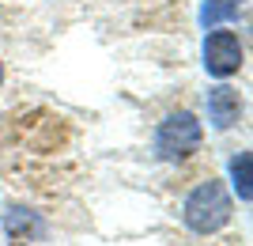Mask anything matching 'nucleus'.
Instances as JSON below:
<instances>
[{"label": "nucleus", "mask_w": 253, "mask_h": 246, "mask_svg": "<svg viewBox=\"0 0 253 246\" xmlns=\"http://www.w3.org/2000/svg\"><path fill=\"white\" fill-rule=\"evenodd\" d=\"M201 121L193 118L189 110H178V114H170L155 133V151L163 159H185L193 151L201 148Z\"/></svg>", "instance_id": "f03ea898"}, {"label": "nucleus", "mask_w": 253, "mask_h": 246, "mask_svg": "<svg viewBox=\"0 0 253 246\" xmlns=\"http://www.w3.org/2000/svg\"><path fill=\"white\" fill-rule=\"evenodd\" d=\"M234 4H238V0H234Z\"/></svg>", "instance_id": "6e6552de"}, {"label": "nucleus", "mask_w": 253, "mask_h": 246, "mask_svg": "<svg viewBox=\"0 0 253 246\" xmlns=\"http://www.w3.org/2000/svg\"><path fill=\"white\" fill-rule=\"evenodd\" d=\"M208 118H211V125L219 129V133L231 129V125H238V118H242V98H238L234 87L219 84V87L208 91Z\"/></svg>", "instance_id": "20e7f679"}, {"label": "nucleus", "mask_w": 253, "mask_h": 246, "mask_svg": "<svg viewBox=\"0 0 253 246\" xmlns=\"http://www.w3.org/2000/svg\"><path fill=\"white\" fill-rule=\"evenodd\" d=\"M231 182H234L238 201L250 204V197H253V186H250V151H238V155L231 159Z\"/></svg>", "instance_id": "423d86ee"}, {"label": "nucleus", "mask_w": 253, "mask_h": 246, "mask_svg": "<svg viewBox=\"0 0 253 246\" xmlns=\"http://www.w3.org/2000/svg\"><path fill=\"white\" fill-rule=\"evenodd\" d=\"M204 68L215 80H227V76L238 72L242 68V42H238V34L211 31L208 42H204Z\"/></svg>", "instance_id": "7ed1b4c3"}, {"label": "nucleus", "mask_w": 253, "mask_h": 246, "mask_svg": "<svg viewBox=\"0 0 253 246\" xmlns=\"http://www.w3.org/2000/svg\"><path fill=\"white\" fill-rule=\"evenodd\" d=\"M181 216H185L189 231H197V235L219 231V227L231 220V197H227L223 182H215V178L201 182L197 190L189 193V201H185V212H181Z\"/></svg>", "instance_id": "f257e3e1"}, {"label": "nucleus", "mask_w": 253, "mask_h": 246, "mask_svg": "<svg viewBox=\"0 0 253 246\" xmlns=\"http://www.w3.org/2000/svg\"><path fill=\"white\" fill-rule=\"evenodd\" d=\"M231 19H238V4L234 0H204V8H201L204 31H215L219 23H231Z\"/></svg>", "instance_id": "39448f33"}, {"label": "nucleus", "mask_w": 253, "mask_h": 246, "mask_svg": "<svg viewBox=\"0 0 253 246\" xmlns=\"http://www.w3.org/2000/svg\"><path fill=\"white\" fill-rule=\"evenodd\" d=\"M0 80H4V64H0Z\"/></svg>", "instance_id": "0eeeda50"}]
</instances>
